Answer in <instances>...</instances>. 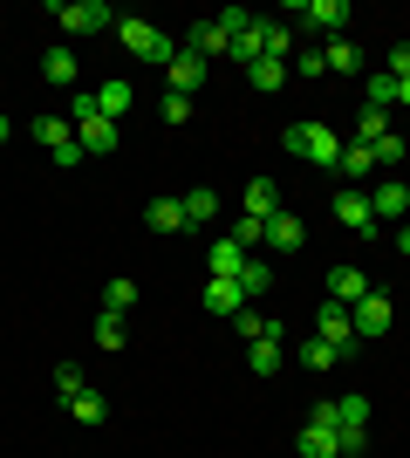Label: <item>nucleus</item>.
<instances>
[{"label":"nucleus","instance_id":"4","mask_svg":"<svg viewBox=\"0 0 410 458\" xmlns=\"http://www.w3.org/2000/svg\"><path fill=\"white\" fill-rule=\"evenodd\" d=\"M349 322H356V343H376V335H390V322H397V308H390V294H363V301L349 308Z\"/></svg>","mask_w":410,"mask_h":458},{"label":"nucleus","instance_id":"40","mask_svg":"<svg viewBox=\"0 0 410 458\" xmlns=\"http://www.w3.org/2000/svg\"><path fill=\"white\" fill-rule=\"evenodd\" d=\"M383 131H390V116H383V110H363V123H356V144H376Z\"/></svg>","mask_w":410,"mask_h":458},{"label":"nucleus","instance_id":"1","mask_svg":"<svg viewBox=\"0 0 410 458\" xmlns=\"http://www.w3.org/2000/svg\"><path fill=\"white\" fill-rule=\"evenodd\" d=\"M280 144H288L294 157L322 165V172H335V157H342V137H335V131H322V123H288V131H280Z\"/></svg>","mask_w":410,"mask_h":458},{"label":"nucleus","instance_id":"7","mask_svg":"<svg viewBox=\"0 0 410 458\" xmlns=\"http://www.w3.org/2000/svg\"><path fill=\"white\" fill-rule=\"evenodd\" d=\"M329 212H335V226H349V233H376L370 191H356V185H349V191H335V206H329Z\"/></svg>","mask_w":410,"mask_h":458},{"label":"nucleus","instance_id":"33","mask_svg":"<svg viewBox=\"0 0 410 458\" xmlns=\"http://www.w3.org/2000/svg\"><path fill=\"white\" fill-rule=\"evenodd\" d=\"M363 110H397V76H370V96H363Z\"/></svg>","mask_w":410,"mask_h":458},{"label":"nucleus","instance_id":"8","mask_svg":"<svg viewBox=\"0 0 410 458\" xmlns=\"http://www.w3.org/2000/svg\"><path fill=\"white\" fill-rule=\"evenodd\" d=\"M322 287H329V301L356 308V301H363V294H370V274H363V267H349V260H342V267H329V281H322Z\"/></svg>","mask_w":410,"mask_h":458},{"label":"nucleus","instance_id":"35","mask_svg":"<svg viewBox=\"0 0 410 458\" xmlns=\"http://www.w3.org/2000/svg\"><path fill=\"white\" fill-rule=\"evenodd\" d=\"M123 335H130L123 315H96V349H123Z\"/></svg>","mask_w":410,"mask_h":458},{"label":"nucleus","instance_id":"6","mask_svg":"<svg viewBox=\"0 0 410 458\" xmlns=\"http://www.w3.org/2000/svg\"><path fill=\"white\" fill-rule=\"evenodd\" d=\"M314 335H322V343H335L342 356H349V349H356V322H349V308H342V301H322V308H314Z\"/></svg>","mask_w":410,"mask_h":458},{"label":"nucleus","instance_id":"43","mask_svg":"<svg viewBox=\"0 0 410 458\" xmlns=\"http://www.w3.org/2000/svg\"><path fill=\"white\" fill-rule=\"evenodd\" d=\"M48 157H55L62 172H76V165H82V157H89V151H82V144H62V151H48Z\"/></svg>","mask_w":410,"mask_h":458},{"label":"nucleus","instance_id":"23","mask_svg":"<svg viewBox=\"0 0 410 458\" xmlns=\"http://www.w3.org/2000/svg\"><path fill=\"white\" fill-rule=\"evenodd\" d=\"M370 172H376L370 144H342V157H335V178H342V185H356V178H370Z\"/></svg>","mask_w":410,"mask_h":458},{"label":"nucleus","instance_id":"38","mask_svg":"<svg viewBox=\"0 0 410 458\" xmlns=\"http://www.w3.org/2000/svg\"><path fill=\"white\" fill-rule=\"evenodd\" d=\"M233 247H267V226H260V219H247V212H239V226H233Z\"/></svg>","mask_w":410,"mask_h":458},{"label":"nucleus","instance_id":"26","mask_svg":"<svg viewBox=\"0 0 410 458\" xmlns=\"http://www.w3.org/2000/svg\"><path fill=\"white\" fill-rule=\"evenodd\" d=\"M35 144L41 151H62V144H76V123L69 116H35Z\"/></svg>","mask_w":410,"mask_h":458},{"label":"nucleus","instance_id":"34","mask_svg":"<svg viewBox=\"0 0 410 458\" xmlns=\"http://www.w3.org/2000/svg\"><path fill=\"white\" fill-rule=\"evenodd\" d=\"M247 363H254V377L267 383L273 369H280V343H254V349H247Z\"/></svg>","mask_w":410,"mask_h":458},{"label":"nucleus","instance_id":"37","mask_svg":"<svg viewBox=\"0 0 410 458\" xmlns=\"http://www.w3.org/2000/svg\"><path fill=\"white\" fill-rule=\"evenodd\" d=\"M288 76H329V55H322V48H301V55L288 62Z\"/></svg>","mask_w":410,"mask_h":458},{"label":"nucleus","instance_id":"21","mask_svg":"<svg viewBox=\"0 0 410 458\" xmlns=\"http://www.w3.org/2000/svg\"><path fill=\"white\" fill-rule=\"evenodd\" d=\"M41 82H55V89H76V82H82L76 55H69V48H48V55H41Z\"/></svg>","mask_w":410,"mask_h":458},{"label":"nucleus","instance_id":"36","mask_svg":"<svg viewBox=\"0 0 410 458\" xmlns=\"http://www.w3.org/2000/svg\"><path fill=\"white\" fill-rule=\"evenodd\" d=\"M76 390H89V383H82V363H55V397L69 403Z\"/></svg>","mask_w":410,"mask_h":458},{"label":"nucleus","instance_id":"10","mask_svg":"<svg viewBox=\"0 0 410 458\" xmlns=\"http://www.w3.org/2000/svg\"><path fill=\"white\" fill-rule=\"evenodd\" d=\"M76 144H82V151H89V157H110V151H117V123H110V116H82V123H76Z\"/></svg>","mask_w":410,"mask_h":458},{"label":"nucleus","instance_id":"25","mask_svg":"<svg viewBox=\"0 0 410 458\" xmlns=\"http://www.w3.org/2000/svg\"><path fill=\"white\" fill-rule=\"evenodd\" d=\"M247 82H254V89H260V96H273V89H288V82H294V76H288V62H273V55H260V62H254V69H247Z\"/></svg>","mask_w":410,"mask_h":458},{"label":"nucleus","instance_id":"39","mask_svg":"<svg viewBox=\"0 0 410 458\" xmlns=\"http://www.w3.org/2000/svg\"><path fill=\"white\" fill-rule=\"evenodd\" d=\"M213 21H219V35H226V41H239L247 28H254V14H247V7H226V14H213Z\"/></svg>","mask_w":410,"mask_h":458},{"label":"nucleus","instance_id":"45","mask_svg":"<svg viewBox=\"0 0 410 458\" xmlns=\"http://www.w3.org/2000/svg\"><path fill=\"white\" fill-rule=\"evenodd\" d=\"M397 253H404V260H410V219H404V226H397Z\"/></svg>","mask_w":410,"mask_h":458},{"label":"nucleus","instance_id":"42","mask_svg":"<svg viewBox=\"0 0 410 458\" xmlns=\"http://www.w3.org/2000/svg\"><path fill=\"white\" fill-rule=\"evenodd\" d=\"M260 322H267L260 308H239V315H233V328H239V335H247V343H260Z\"/></svg>","mask_w":410,"mask_h":458},{"label":"nucleus","instance_id":"9","mask_svg":"<svg viewBox=\"0 0 410 458\" xmlns=\"http://www.w3.org/2000/svg\"><path fill=\"white\" fill-rule=\"evenodd\" d=\"M294 452L301 458H342V431H335V424H301V438H294Z\"/></svg>","mask_w":410,"mask_h":458},{"label":"nucleus","instance_id":"13","mask_svg":"<svg viewBox=\"0 0 410 458\" xmlns=\"http://www.w3.org/2000/svg\"><path fill=\"white\" fill-rule=\"evenodd\" d=\"M164 82H172V96H198V82H205V62L178 48V55L164 62Z\"/></svg>","mask_w":410,"mask_h":458},{"label":"nucleus","instance_id":"27","mask_svg":"<svg viewBox=\"0 0 410 458\" xmlns=\"http://www.w3.org/2000/svg\"><path fill=\"white\" fill-rule=\"evenodd\" d=\"M322 55H329V76H356V69H363V48H356L349 35H335Z\"/></svg>","mask_w":410,"mask_h":458},{"label":"nucleus","instance_id":"16","mask_svg":"<svg viewBox=\"0 0 410 458\" xmlns=\"http://www.w3.org/2000/svg\"><path fill=\"white\" fill-rule=\"evenodd\" d=\"M301 240H308V226H301V212H273V219H267V247H273V253H294Z\"/></svg>","mask_w":410,"mask_h":458},{"label":"nucleus","instance_id":"15","mask_svg":"<svg viewBox=\"0 0 410 458\" xmlns=\"http://www.w3.org/2000/svg\"><path fill=\"white\" fill-rule=\"evenodd\" d=\"M233 41L219 35V21H192V35H185V55H198V62H213V55H226Z\"/></svg>","mask_w":410,"mask_h":458},{"label":"nucleus","instance_id":"2","mask_svg":"<svg viewBox=\"0 0 410 458\" xmlns=\"http://www.w3.org/2000/svg\"><path fill=\"white\" fill-rule=\"evenodd\" d=\"M48 21H62V35H103V28H117V14L103 0H48Z\"/></svg>","mask_w":410,"mask_h":458},{"label":"nucleus","instance_id":"28","mask_svg":"<svg viewBox=\"0 0 410 458\" xmlns=\"http://www.w3.org/2000/svg\"><path fill=\"white\" fill-rule=\"evenodd\" d=\"M404 151H410V137L404 131H383L370 144V157H376V172H397V165H404Z\"/></svg>","mask_w":410,"mask_h":458},{"label":"nucleus","instance_id":"14","mask_svg":"<svg viewBox=\"0 0 410 458\" xmlns=\"http://www.w3.org/2000/svg\"><path fill=\"white\" fill-rule=\"evenodd\" d=\"M254 48L273 62H294V35H288V21H254Z\"/></svg>","mask_w":410,"mask_h":458},{"label":"nucleus","instance_id":"46","mask_svg":"<svg viewBox=\"0 0 410 458\" xmlns=\"http://www.w3.org/2000/svg\"><path fill=\"white\" fill-rule=\"evenodd\" d=\"M397 103H404V110H410V76H404V82H397Z\"/></svg>","mask_w":410,"mask_h":458},{"label":"nucleus","instance_id":"20","mask_svg":"<svg viewBox=\"0 0 410 458\" xmlns=\"http://www.w3.org/2000/svg\"><path fill=\"white\" fill-rule=\"evenodd\" d=\"M178 206H185V226H213V219H219V191L213 185H192Z\"/></svg>","mask_w":410,"mask_h":458},{"label":"nucleus","instance_id":"31","mask_svg":"<svg viewBox=\"0 0 410 458\" xmlns=\"http://www.w3.org/2000/svg\"><path fill=\"white\" fill-rule=\"evenodd\" d=\"M130 308H137V281H130V274H117V281L103 287V315H130Z\"/></svg>","mask_w":410,"mask_h":458},{"label":"nucleus","instance_id":"22","mask_svg":"<svg viewBox=\"0 0 410 458\" xmlns=\"http://www.w3.org/2000/svg\"><path fill=\"white\" fill-rule=\"evenodd\" d=\"M294 363L308 369V377H322V369H335V363H342V349H335V343H322V335H308V343L294 349Z\"/></svg>","mask_w":410,"mask_h":458},{"label":"nucleus","instance_id":"3","mask_svg":"<svg viewBox=\"0 0 410 458\" xmlns=\"http://www.w3.org/2000/svg\"><path fill=\"white\" fill-rule=\"evenodd\" d=\"M117 35H123V48H130V55H137V62H151V69H164V62H172V55H178L172 41L157 35L151 21H137V14H117Z\"/></svg>","mask_w":410,"mask_h":458},{"label":"nucleus","instance_id":"47","mask_svg":"<svg viewBox=\"0 0 410 458\" xmlns=\"http://www.w3.org/2000/svg\"><path fill=\"white\" fill-rule=\"evenodd\" d=\"M7 137H14V123H7V116H0V144H7Z\"/></svg>","mask_w":410,"mask_h":458},{"label":"nucleus","instance_id":"30","mask_svg":"<svg viewBox=\"0 0 410 458\" xmlns=\"http://www.w3.org/2000/svg\"><path fill=\"white\" fill-rule=\"evenodd\" d=\"M144 219H151V233H192V226H185V206H178V199H151V212H144Z\"/></svg>","mask_w":410,"mask_h":458},{"label":"nucleus","instance_id":"41","mask_svg":"<svg viewBox=\"0 0 410 458\" xmlns=\"http://www.w3.org/2000/svg\"><path fill=\"white\" fill-rule=\"evenodd\" d=\"M157 116H164V123H192V96H164Z\"/></svg>","mask_w":410,"mask_h":458},{"label":"nucleus","instance_id":"11","mask_svg":"<svg viewBox=\"0 0 410 458\" xmlns=\"http://www.w3.org/2000/svg\"><path fill=\"white\" fill-rule=\"evenodd\" d=\"M239 308H247L239 281H219V274H205V315H219V322H233Z\"/></svg>","mask_w":410,"mask_h":458},{"label":"nucleus","instance_id":"5","mask_svg":"<svg viewBox=\"0 0 410 458\" xmlns=\"http://www.w3.org/2000/svg\"><path fill=\"white\" fill-rule=\"evenodd\" d=\"M294 14H301V28H308V35H342V28H349V0H294Z\"/></svg>","mask_w":410,"mask_h":458},{"label":"nucleus","instance_id":"12","mask_svg":"<svg viewBox=\"0 0 410 458\" xmlns=\"http://www.w3.org/2000/svg\"><path fill=\"white\" fill-rule=\"evenodd\" d=\"M239 206H247V219H260V226H267L273 212H288V206H280V185H273V178H254V185L239 191Z\"/></svg>","mask_w":410,"mask_h":458},{"label":"nucleus","instance_id":"19","mask_svg":"<svg viewBox=\"0 0 410 458\" xmlns=\"http://www.w3.org/2000/svg\"><path fill=\"white\" fill-rule=\"evenodd\" d=\"M130 103H137V89H130V82H123V76L96 82V110L110 116V123H123V110H130Z\"/></svg>","mask_w":410,"mask_h":458},{"label":"nucleus","instance_id":"17","mask_svg":"<svg viewBox=\"0 0 410 458\" xmlns=\"http://www.w3.org/2000/svg\"><path fill=\"white\" fill-rule=\"evenodd\" d=\"M254 253L233 247V240H213V253H205V274H219V281H239V267H247Z\"/></svg>","mask_w":410,"mask_h":458},{"label":"nucleus","instance_id":"44","mask_svg":"<svg viewBox=\"0 0 410 458\" xmlns=\"http://www.w3.org/2000/svg\"><path fill=\"white\" fill-rule=\"evenodd\" d=\"M390 76H397V82L410 76V41H397V48H390Z\"/></svg>","mask_w":410,"mask_h":458},{"label":"nucleus","instance_id":"29","mask_svg":"<svg viewBox=\"0 0 410 458\" xmlns=\"http://www.w3.org/2000/svg\"><path fill=\"white\" fill-rule=\"evenodd\" d=\"M69 418L76 424H103L110 418V397H103V390H76V397H69Z\"/></svg>","mask_w":410,"mask_h":458},{"label":"nucleus","instance_id":"18","mask_svg":"<svg viewBox=\"0 0 410 458\" xmlns=\"http://www.w3.org/2000/svg\"><path fill=\"white\" fill-rule=\"evenodd\" d=\"M370 212H376V226H383V219H397V226H404V212H410V185H376V191H370Z\"/></svg>","mask_w":410,"mask_h":458},{"label":"nucleus","instance_id":"24","mask_svg":"<svg viewBox=\"0 0 410 458\" xmlns=\"http://www.w3.org/2000/svg\"><path fill=\"white\" fill-rule=\"evenodd\" d=\"M335 403V431H370V397H329Z\"/></svg>","mask_w":410,"mask_h":458},{"label":"nucleus","instance_id":"32","mask_svg":"<svg viewBox=\"0 0 410 458\" xmlns=\"http://www.w3.org/2000/svg\"><path fill=\"white\" fill-rule=\"evenodd\" d=\"M273 287V267L267 260H247V267H239V294H247V301H254V294H267Z\"/></svg>","mask_w":410,"mask_h":458}]
</instances>
